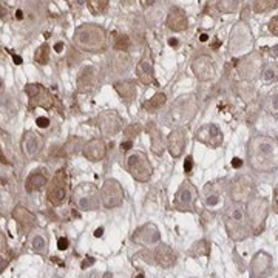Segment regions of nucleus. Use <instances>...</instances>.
Instances as JSON below:
<instances>
[{
    "instance_id": "nucleus-1",
    "label": "nucleus",
    "mask_w": 278,
    "mask_h": 278,
    "mask_svg": "<svg viewBox=\"0 0 278 278\" xmlns=\"http://www.w3.org/2000/svg\"><path fill=\"white\" fill-rule=\"evenodd\" d=\"M247 159L256 172H273L278 165L276 141L267 136H253L247 144Z\"/></svg>"
},
{
    "instance_id": "nucleus-2",
    "label": "nucleus",
    "mask_w": 278,
    "mask_h": 278,
    "mask_svg": "<svg viewBox=\"0 0 278 278\" xmlns=\"http://www.w3.org/2000/svg\"><path fill=\"white\" fill-rule=\"evenodd\" d=\"M224 221H226L227 233L235 241L244 239L252 232L250 224H249V219H247V215H246L244 202L233 201L230 206L227 207V210H226Z\"/></svg>"
},
{
    "instance_id": "nucleus-3",
    "label": "nucleus",
    "mask_w": 278,
    "mask_h": 278,
    "mask_svg": "<svg viewBox=\"0 0 278 278\" xmlns=\"http://www.w3.org/2000/svg\"><path fill=\"white\" fill-rule=\"evenodd\" d=\"M73 44L78 48L90 53H96V51H104L107 47V37L105 31L93 24H87L79 27L74 31L73 37Z\"/></svg>"
},
{
    "instance_id": "nucleus-4",
    "label": "nucleus",
    "mask_w": 278,
    "mask_h": 278,
    "mask_svg": "<svg viewBox=\"0 0 278 278\" xmlns=\"http://www.w3.org/2000/svg\"><path fill=\"white\" fill-rule=\"evenodd\" d=\"M71 199L79 210L82 212H95L99 209L101 195L99 189L91 182H82L76 185L71 193Z\"/></svg>"
},
{
    "instance_id": "nucleus-5",
    "label": "nucleus",
    "mask_w": 278,
    "mask_h": 278,
    "mask_svg": "<svg viewBox=\"0 0 278 278\" xmlns=\"http://www.w3.org/2000/svg\"><path fill=\"white\" fill-rule=\"evenodd\" d=\"M196 111H198V102H196L193 95L181 96L170 107V111H169V116H167V119H169L172 124L178 125V127L187 125L195 118Z\"/></svg>"
},
{
    "instance_id": "nucleus-6",
    "label": "nucleus",
    "mask_w": 278,
    "mask_h": 278,
    "mask_svg": "<svg viewBox=\"0 0 278 278\" xmlns=\"http://www.w3.org/2000/svg\"><path fill=\"white\" fill-rule=\"evenodd\" d=\"M127 169L136 181L147 182L152 178L153 167L144 152H133L127 158Z\"/></svg>"
},
{
    "instance_id": "nucleus-7",
    "label": "nucleus",
    "mask_w": 278,
    "mask_h": 278,
    "mask_svg": "<svg viewBox=\"0 0 278 278\" xmlns=\"http://www.w3.org/2000/svg\"><path fill=\"white\" fill-rule=\"evenodd\" d=\"M246 215L252 232H258L264 226V221L269 215V201L266 198H250L246 207Z\"/></svg>"
},
{
    "instance_id": "nucleus-8",
    "label": "nucleus",
    "mask_w": 278,
    "mask_h": 278,
    "mask_svg": "<svg viewBox=\"0 0 278 278\" xmlns=\"http://www.w3.org/2000/svg\"><path fill=\"white\" fill-rule=\"evenodd\" d=\"M68 198V181L67 173L64 169L58 170L50 181L48 190H47V199L53 206H61Z\"/></svg>"
},
{
    "instance_id": "nucleus-9",
    "label": "nucleus",
    "mask_w": 278,
    "mask_h": 278,
    "mask_svg": "<svg viewBox=\"0 0 278 278\" xmlns=\"http://www.w3.org/2000/svg\"><path fill=\"white\" fill-rule=\"evenodd\" d=\"M101 204L105 209H116L124 202V190L119 181L108 178L101 187Z\"/></svg>"
},
{
    "instance_id": "nucleus-10",
    "label": "nucleus",
    "mask_w": 278,
    "mask_h": 278,
    "mask_svg": "<svg viewBox=\"0 0 278 278\" xmlns=\"http://www.w3.org/2000/svg\"><path fill=\"white\" fill-rule=\"evenodd\" d=\"M198 198V192L195 189V185L189 181H185L173 201V206L179 210V212H193L195 210V202Z\"/></svg>"
},
{
    "instance_id": "nucleus-11",
    "label": "nucleus",
    "mask_w": 278,
    "mask_h": 278,
    "mask_svg": "<svg viewBox=\"0 0 278 278\" xmlns=\"http://www.w3.org/2000/svg\"><path fill=\"white\" fill-rule=\"evenodd\" d=\"M25 93L30 98V108L42 107L50 110L54 104V98L51 96V93L41 84H28L25 87Z\"/></svg>"
},
{
    "instance_id": "nucleus-12",
    "label": "nucleus",
    "mask_w": 278,
    "mask_h": 278,
    "mask_svg": "<svg viewBox=\"0 0 278 278\" xmlns=\"http://www.w3.org/2000/svg\"><path fill=\"white\" fill-rule=\"evenodd\" d=\"M253 181L250 176L246 175H241L238 178H235L230 185H229V195L232 198V201H239V202H244L247 198L252 196L253 193Z\"/></svg>"
},
{
    "instance_id": "nucleus-13",
    "label": "nucleus",
    "mask_w": 278,
    "mask_h": 278,
    "mask_svg": "<svg viewBox=\"0 0 278 278\" xmlns=\"http://www.w3.org/2000/svg\"><path fill=\"white\" fill-rule=\"evenodd\" d=\"M195 139L210 148H218L222 144V132L215 124H204L195 132Z\"/></svg>"
},
{
    "instance_id": "nucleus-14",
    "label": "nucleus",
    "mask_w": 278,
    "mask_h": 278,
    "mask_svg": "<svg viewBox=\"0 0 278 278\" xmlns=\"http://www.w3.org/2000/svg\"><path fill=\"white\" fill-rule=\"evenodd\" d=\"M99 128H101V133L104 136H115L121 132L122 128V121L119 118V115L113 110H108V111H102L99 115Z\"/></svg>"
},
{
    "instance_id": "nucleus-15",
    "label": "nucleus",
    "mask_w": 278,
    "mask_h": 278,
    "mask_svg": "<svg viewBox=\"0 0 278 278\" xmlns=\"http://www.w3.org/2000/svg\"><path fill=\"white\" fill-rule=\"evenodd\" d=\"M133 241L138 244H141V246L152 247V246H156L161 241V233H159V230L155 224L147 222V224L141 226L133 233Z\"/></svg>"
},
{
    "instance_id": "nucleus-16",
    "label": "nucleus",
    "mask_w": 278,
    "mask_h": 278,
    "mask_svg": "<svg viewBox=\"0 0 278 278\" xmlns=\"http://www.w3.org/2000/svg\"><path fill=\"white\" fill-rule=\"evenodd\" d=\"M192 70H193V74L196 76V79L201 82H206L215 78V64L212 58H209L206 54L198 56L192 64Z\"/></svg>"
},
{
    "instance_id": "nucleus-17",
    "label": "nucleus",
    "mask_w": 278,
    "mask_h": 278,
    "mask_svg": "<svg viewBox=\"0 0 278 278\" xmlns=\"http://www.w3.org/2000/svg\"><path fill=\"white\" fill-rule=\"evenodd\" d=\"M44 148V138L42 135L36 133V132H27L24 133L22 138V152L25 155V158L28 159H34L37 155L42 152Z\"/></svg>"
},
{
    "instance_id": "nucleus-18",
    "label": "nucleus",
    "mask_w": 278,
    "mask_h": 278,
    "mask_svg": "<svg viewBox=\"0 0 278 278\" xmlns=\"http://www.w3.org/2000/svg\"><path fill=\"white\" fill-rule=\"evenodd\" d=\"M185 144H187V138H185V132L182 127L173 128L170 135L167 136V150H169L172 158H179L184 153Z\"/></svg>"
},
{
    "instance_id": "nucleus-19",
    "label": "nucleus",
    "mask_w": 278,
    "mask_h": 278,
    "mask_svg": "<svg viewBox=\"0 0 278 278\" xmlns=\"http://www.w3.org/2000/svg\"><path fill=\"white\" fill-rule=\"evenodd\" d=\"M272 269V256L267 252H258L253 255L250 263V276H264Z\"/></svg>"
},
{
    "instance_id": "nucleus-20",
    "label": "nucleus",
    "mask_w": 278,
    "mask_h": 278,
    "mask_svg": "<svg viewBox=\"0 0 278 278\" xmlns=\"http://www.w3.org/2000/svg\"><path fill=\"white\" fill-rule=\"evenodd\" d=\"M84 156L91 162H99L107 155V145L102 139H91L87 144H84L82 148Z\"/></svg>"
},
{
    "instance_id": "nucleus-21",
    "label": "nucleus",
    "mask_w": 278,
    "mask_h": 278,
    "mask_svg": "<svg viewBox=\"0 0 278 278\" xmlns=\"http://www.w3.org/2000/svg\"><path fill=\"white\" fill-rule=\"evenodd\" d=\"M11 216L22 230H30L36 224V215L24 206H16L11 212Z\"/></svg>"
},
{
    "instance_id": "nucleus-22",
    "label": "nucleus",
    "mask_w": 278,
    "mask_h": 278,
    "mask_svg": "<svg viewBox=\"0 0 278 278\" xmlns=\"http://www.w3.org/2000/svg\"><path fill=\"white\" fill-rule=\"evenodd\" d=\"M187 16H185V13L181 10V8H172L169 16H167V27H169L172 31H184V30H187Z\"/></svg>"
},
{
    "instance_id": "nucleus-23",
    "label": "nucleus",
    "mask_w": 278,
    "mask_h": 278,
    "mask_svg": "<svg viewBox=\"0 0 278 278\" xmlns=\"http://www.w3.org/2000/svg\"><path fill=\"white\" fill-rule=\"evenodd\" d=\"M155 259H156V263L164 269H169L176 263V256H175L172 247H169L167 244H159V243L156 244Z\"/></svg>"
},
{
    "instance_id": "nucleus-24",
    "label": "nucleus",
    "mask_w": 278,
    "mask_h": 278,
    "mask_svg": "<svg viewBox=\"0 0 278 278\" xmlns=\"http://www.w3.org/2000/svg\"><path fill=\"white\" fill-rule=\"evenodd\" d=\"M136 74H138V79L144 84V85H150L155 84V71H153V65L150 58H145L138 64L136 67Z\"/></svg>"
},
{
    "instance_id": "nucleus-25",
    "label": "nucleus",
    "mask_w": 278,
    "mask_h": 278,
    "mask_svg": "<svg viewBox=\"0 0 278 278\" xmlns=\"http://www.w3.org/2000/svg\"><path fill=\"white\" fill-rule=\"evenodd\" d=\"M48 182V178L44 175L42 170H34L28 175L27 181H25V189L27 192H37V190H42Z\"/></svg>"
},
{
    "instance_id": "nucleus-26",
    "label": "nucleus",
    "mask_w": 278,
    "mask_h": 278,
    "mask_svg": "<svg viewBox=\"0 0 278 278\" xmlns=\"http://www.w3.org/2000/svg\"><path fill=\"white\" fill-rule=\"evenodd\" d=\"M78 85H79V91H91L93 88L96 87V71L95 68H85L82 70L81 76H79V81H78Z\"/></svg>"
},
{
    "instance_id": "nucleus-27",
    "label": "nucleus",
    "mask_w": 278,
    "mask_h": 278,
    "mask_svg": "<svg viewBox=\"0 0 278 278\" xmlns=\"http://www.w3.org/2000/svg\"><path fill=\"white\" fill-rule=\"evenodd\" d=\"M147 133L150 135V139H152V150L156 155H162L165 142H164L161 130L153 122H150V124H148V127H147Z\"/></svg>"
},
{
    "instance_id": "nucleus-28",
    "label": "nucleus",
    "mask_w": 278,
    "mask_h": 278,
    "mask_svg": "<svg viewBox=\"0 0 278 278\" xmlns=\"http://www.w3.org/2000/svg\"><path fill=\"white\" fill-rule=\"evenodd\" d=\"M115 90L118 91V95L125 99L127 102H132L136 95H138V90H136V85L133 81H124V82H118L115 85Z\"/></svg>"
},
{
    "instance_id": "nucleus-29",
    "label": "nucleus",
    "mask_w": 278,
    "mask_h": 278,
    "mask_svg": "<svg viewBox=\"0 0 278 278\" xmlns=\"http://www.w3.org/2000/svg\"><path fill=\"white\" fill-rule=\"evenodd\" d=\"M224 198H222V192L216 187L215 184H207L206 187V206L210 209L219 207Z\"/></svg>"
},
{
    "instance_id": "nucleus-30",
    "label": "nucleus",
    "mask_w": 278,
    "mask_h": 278,
    "mask_svg": "<svg viewBox=\"0 0 278 278\" xmlns=\"http://www.w3.org/2000/svg\"><path fill=\"white\" fill-rule=\"evenodd\" d=\"M167 102V98L164 93H156V95L152 96V99H148L145 104H144V108L147 111H150V113H156L158 110H161Z\"/></svg>"
},
{
    "instance_id": "nucleus-31",
    "label": "nucleus",
    "mask_w": 278,
    "mask_h": 278,
    "mask_svg": "<svg viewBox=\"0 0 278 278\" xmlns=\"http://www.w3.org/2000/svg\"><path fill=\"white\" fill-rule=\"evenodd\" d=\"M81 148H84V141L81 138H70L64 145V152L67 155H76Z\"/></svg>"
},
{
    "instance_id": "nucleus-32",
    "label": "nucleus",
    "mask_w": 278,
    "mask_h": 278,
    "mask_svg": "<svg viewBox=\"0 0 278 278\" xmlns=\"http://www.w3.org/2000/svg\"><path fill=\"white\" fill-rule=\"evenodd\" d=\"M34 61H36L37 64H41V65L48 64V61H50V47H48L47 44H42L39 48L36 50V53H34Z\"/></svg>"
},
{
    "instance_id": "nucleus-33",
    "label": "nucleus",
    "mask_w": 278,
    "mask_h": 278,
    "mask_svg": "<svg viewBox=\"0 0 278 278\" xmlns=\"http://www.w3.org/2000/svg\"><path fill=\"white\" fill-rule=\"evenodd\" d=\"M209 252H210V247H209V243L206 239L198 241V243H195L192 247V253L195 256H206V255H209Z\"/></svg>"
},
{
    "instance_id": "nucleus-34",
    "label": "nucleus",
    "mask_w": 278,
    "mask_h": 278,
    "mask_svg": "<svg viewBox=\"0 0 278 278\" xmlns=\"http://www.w3.org/2000/svg\"><path fill=\"white\" fill-rule=\"evenodd\" d=\"M110 0H88V8L93 14H102L107 7H108Z\"/></svg>"
},
{
    "instance_id": "nucleus-35",
    "label": "nucleus",
    "mask_w": 278,
    "mask_h": 278,
    "mask_svg": "<svg viewBox=\"0 0 278 278\" xmlns=\"http://www.w3.org/2000/svg\"><path fill=\"white\" fill-rule=\"evenodd\" d=\"M275 7H276V0H255V5H253L256 13H263Z\"/></svg>"
},
{
    "instance_id": "nucleus-36",
    "label": "nucleus",
    "mask_w": 278,
    "mask_h": 278,
    "mask_svg": "<svg viewBox=\"0 0 278 278\" xmlns=\"http://www.w3.org/2000/svg\"><path fill=\"white\" fill-rule=\"evenodd\" d=\"M141 132H142L141 124H130L128 127H125L124 135H125V139H130V141H132L133 138L139 136V135H141Z\"/></svg>"
},
{
    "instance_id": "nucleus-37",
    "label": "nucleus",
    "mask_w": 278,
    "mask_h": 278,
    "mask_svg": "<svg viewBox=\"0 0 278 278\" xmlns=\"http://www.w3.org/2000/svg\"><path fill=\"white\" fill-rule=\"evenodd\" d=\"M238 4H239V0H219V10L222 13H233L236 8H238Z\"/></svg>"
},
{
    "instance_id": "nucleus-38",
    "label": "nucleus",
    "mask_w": 278,
    "mask_h": 278,
    "mask_svg": "<svg viewBox=\"0 0 278 278\" xmlns=\"http://www.w3.org/2000/svg\"><path fill=\"white\" fill-rule=\"evenodd\" d=\"M31 247H33V250L37 252V253H44V252H45V247H47V243H45L44 236H41V235L34 236L33 241H31Z\"/></svg>"
},
{
    "instance_id": "nucleus-39",
    "label": "nucleus",
    "mask_w": 278,
    "mask_h": 278,
    "mask_svg": "<svg viewBox=\"0 0 278 278\" xmlns=\"http://www.w3.org/2000/svg\"><path fill=\"white\" fill-rule=\"evenodd\" d=\"M130 47V39L127 36H118L116 37V42H115V48L119 51H125Z\"/></svg>"
},
{
    "instance_id": "nucleus-40",
    "label": "nucleus",
    "mask_w": 278,
    "mask_h": 278,
    "mask_svg": "<svg viewBox=\"0 0 278 278\" xmlns=\"http://www.w3.org/2000/svg\"><path fill=\"white\" fill-rule=\"evenodd\" d=\"M68 246H70L68 238L62 236V238H59V239H58V249H59V250H67V249H68Z\"/></svg>"
},
{
    "instance_id": "nucleus-41",
    "label": "nucleus",
    "mask_w": 278,
    "mask_h": 278,
    "mask_svg": "<svg viewBox=\"0 0 278 278\" xmlns=\"http://www.w3.org/2000/svg\"><path fill=\"white\" fill-rule=\"evenodd\" d=\"M36 124H37V127H41V128H47L50 125V119L45 118V116H39L36 119Z\"/></svg>"
},
{
    "instance_id": "nucleus-42",
    "label": "nucleus",
    "mask_w": 278,
    "mask_h": 278,
    "mask_svg": "<svg viewBox=\"0 0 278 278\" xmlns=\"http://www.w3.org/2000/svg\"><path fill=\"white\" fill-rule=\"evenodd\" d=\"M269 30L272 31V34L273 36H276L278 34V17L275 16L272 21H270V24H269Z\"/></svg>"
},
{
    "instance_id": "nucleus-43",
    "label": "nucleus",
    "mask_w": 278,
    "mask_h": 278,
    "mask_svg": "<svg viewBox=\"0 0 278 278\" xmlns=\"http://www.w3.org/2000/svg\"><path fill=\"white\" fill-rule=\"evenodd\" d=\"M192 167H193V158L187 156V158H185V162H184V172L189 173L192 170Z\"/></svg>"
},
{
    "instance_id": "nucleus-44",
    "label": "nucleus",
    "mask_w": 278,
    "mask_h": 278,
    "mask_svg": "<svg viewBox=\"0 0 278 278\" xmlns=\"http://www.w3.org/2000/svg\"><path fill=\"white\" fill-rule=\"evenodd\" d=\"M8 264H10L8 258H5V256L0 255V273H2V272L8 267Z\"/></svg>"
},
{
    "instance_id": "nucleus-45",
    "label": "nucleus",
    "mask_w": 278,
    "mask_h": 278,
    "mask_svg": "<svg viewBox=\"0 0 278 278\" xmlns=\"http://www.w3.org/2000/svg\"><path fill=\"white\" fill-rule=\"evenodd\" d=\"M5 247H7V238L2 232H0V252L5 250Z\"/></svg>"
},
{
    "instance_id": "nucleus-46",
    "label": "nucleus",
    "mask_w": 278,
    "mask_h": 278,
    "mask_svg": "<svg viewBox=\"0 0 278 278\" xmlns=\"http://www.w3.org/2000/svg\"><path fill=\"white\" fill-rule=\"evenodd\" d=\"M132 145H133V142L130 141V139H125L122 144H121V147H122V150H130V148H132Z\"/></svg>"
},
{
    "instance_id": "nucleus-47",
    "label": "nucleus",
    "mask_w": 278,
    "mask_h": 278,
    "mask_svg": "<svg viewBox=\"0 0 278 278\" xmlns=\"http://www.w3.org/2000/svg\"><path fill=\"white\" fill-rule=\"evenodd\" d=\"M93 263H95V258H93V256H88V258H85V261L82 263V269H85V267L91 266Z\"/></svg>"
},
{
    "instance_id": "nucleus-48",
    "label": "nucleus",
    "mask_w": 278,
    "mask_h": 278,
    "mask_svg": "<svg viewBox=\"0 0 278 278\" xmlns=\"http://www.w3.org/2000/svg\"><path fill=\"white\" fill-rule=\"evenodd\" d=\"M241 165H243V161H241L239 158H233L232 159V167H233V169H239Z\"/></svg>"
},
{
    "instance_id": "nucleus-49",
    "label": "nucleus",
    "mask_w": 278,
    "mask_h": 278,
    "mask_svg": "<svg viewBox=\"0 0 278 278\" xmlns=\"http://www.w3.org/2000/svg\"><path fill=\"white\" fill-rule=\"evenodd\" d=\"M275 74H276V71H275V70H269V71L266 73V76H264V78H266L267 81H270V79H275V78H276Z\"/></svg>"
},
{
    "instance_id": "nucleus-50",
    "label": "nucleus",
    "mask_w": 278,
    "mask_h": 278,
    "mask_svg": "<svg viewBox=\"0 0 278 278\" xmlns=\"http://www.w3.org/2000/svg\"><path fill=\"white\" fill-rule=\"evenodd\" d=\"M0 162H2V164H7V165L10 164V162H8V159H7V156H5V155H4V152H2V148H0Z\"/></svg>"
},
{
    "instance_id": "nucleus-51",
    "label": "nucleus",
    "mask_w": 278,
    "mask_h": 278,
    "mask_svg": "<svg viewBox=\"0 0 278 278\" xmlns=\"http://www.w3.org/2000/svg\"><path fill=\"white\" fill-rule=\"evenodd\" d=\"M7 16V8L4 4H0V19H4Z\"/></svg>"
},
{
    "instance_id": "nucleus-52",
    "label": "nucleus",
    "mask_w": 278,
    "mask_h": 278,
    "mask_svg": "<svg viewBox=\"0 0 278 278\" xmlns=\"http://www.w3.org/2000/svg\"><path fill=\"white\" fill-rule=\"evenodd\" d=\"M54 50L58 51V53H61V51L64 50V44H62V42H58V44L54 45Z\"/></svg>"
},
{
    "instance_id": "nucleus-53",
    "label": "nucleus",
    "mask_w": 278,
    "mask_h": 278,
    "mask_svg": "<svg viewBox=\"0 0 278 278\" xmlns=\"http://www.w3.org/2000/svg\"><path fill=\"white\" fill-rule=\"evenodd\" d=\"M11 56H13V59L16 61V64H17V65H21V64H22V59L19 58V56H16V54H13V53H11Z\"/></svg>"
},
{
    "instance_id": "nucleus-54",
    "label": "nucleus",
    "mask_w": 278,
    "mask_h": 278,
    "mask_svg": "<svg viewBox=\"0 0 278 278\" xmlns=\"http://www.w3.org/2000/svg\"><path fill=\"white\" fill-rule=\"evenodd\" d=\"M102 233H104V227H99V229H96L95 236H96V238H99V236H102Z\"/></svg>"
},
{
    "instance_id": "nucleus-55",
    "label": "nucleus",
    "mask_w": 278,
    "mask_h": 278,
    "mask_svg": "<svg viewBox=\"0 0 278 278\" xmlns=\"http://www.w3.org/2000/svg\"><path fill=\"white\" fill-rule=\"evenodd\" d=\"M16 17L19 19V21H21V19L24 17V14H22V11H21V10H19V11H17V14H16Z\"/></svg>"
},
{
    "instance_id": "nucleus-56",
    "label": "nucleus",
    "mask_w": 278,
    "mask_h": 278,
    "mask_svg": "<svg viewBox=\"0 0 278 278\" xmlns=\"http://www.w3.org/2000/svg\"><path fill=\"white\" fill-rule=\"evenodd\" d=\"M201 41H202V42H206V41H207V36H206V34H202V36H201Z\"/></svg>"
},
{
    "instance_id": "nucleus-57",
    "label": "nucleus",
    "mask_w": 278,
    "mask_h": 278,
    "mask_svg": "<svg viewBox=\"0 0 278 278\" xmlns=\"http://www.w3.org/2000/svg\"><path fill=\"white\" fill-rule=\"evenodd\" d=\"M169 44H170V45H172V47H173V45H176V44H178V42H176V41H175V39H172V41H169Z\"/></svg>"
},
{
    "instance_id": "nucleus-58",
    "label": "nucleus",
    "mask_w": 278,
    "mask_h": 278,
    "mask_svg": "<svg viewBox=\"0 0 278 278\" xmlns=\"http://www.w3.org/2000/svg\"><path fill=\"white\" fill-rule=\"evenodd\" d=\"M2 84H4V82H2V79H0V90H2Z\"/></svg>"
}]
</instances>
